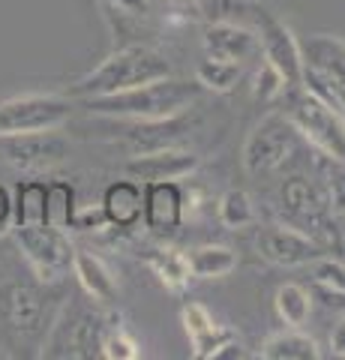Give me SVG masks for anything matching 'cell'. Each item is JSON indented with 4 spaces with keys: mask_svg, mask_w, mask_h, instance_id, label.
<instances>
[{
    "mask_svg": "<svg viewBox=\"0 0 345 360\" xmlns=\"http://www.w3.org/2000/svg\"><path fill=\"white\" fill-rule=\"evenodd\" d=\"M148 4H150V6H153V4H157V0H148Z\"/></svg>",
    "mask_w": 345,
    "mask_h": 360,
    "instance_id": "obj_39",
    "label": "cell"
},
{
    "mask_svg": "<svg viewBox=\"0 0 345 360\" xmlns=\"http://www.w3.org/2000/svg\"><path fill=\"white\" fill-rule=\"evenodd\" d=\"M70 156V141L60 129L48 132H15L0 135V160L18 172H42Z\"/></svg>",
    "mask_w": 345,
    "mask_h": 360,
    "instance_id": "obj_13",
    "label": "cell"
},
{
    "mask_svg": "<svg viewBox=\"0 0 345 360\" xmlns=\"http://www.w3.org/2000/svg\"><path fill=\"white\" fill-rule=\"evenodd\" d=\"M259 70H255L252 75V99L261 105H273L280 103V96L285 94V78L280 75V70H276L273 63H267L264 58H259Z\"/></svg>",
    "mask_w": 345,
    "mask_h": 360,
    "instance_id": "obj_32",
    "label": "cell"
},
{
    "mask_svg": "<svg viewBox=\"0 0 345 360\" xmlns=\"http://www.w3.org/2000/svg\"><path fill=\"white\" fill-rule=\"evenodd\" d=\"M13 229V193L0 184V234Z\"/></svg>",
    "mask_w": 345,
    "mask_h": 360,
    "instance_id": "obj_35",
    "label": "cell"
},
{
    "mask_svg": "<svg viewBox=\"0 0 345 360\" xmlns=\"http://www.w3.org/2000/svg\"><path fill=\"white\" fill-rule=\"evenodd\" d=\"M105 330V315L99 303L82 295H70L60 312L51 319L46 340L39 345V357L75 360V357H99V342Z\"/></svg>",
    "mask_w": 345,
    "mask_h": 360,
    "instance_id": "obj_5",
    "label": "cell"
},
{
    "mask_svg": "<svg viewBox=\"0 0 345 360\" xmlns=\"http://www.w3.org/2000/svg\"><path fill=\"white\" fill-rule=\"evenodd\" d=\"M181 321H183V330L193 342V357L195 360H214V357H222L228 348H237L240 340L237 333L214 319L204 303L198 300H186L181 307Z\"/></svg>",
    "mask_w": 345,
    "mask_h": 360,
    "instance_id": "obj_14",
    "label": "cell"
},
{
    "mask_svg": "<svg viewBox=\"0 0 345 360\" xmlns=\"http://www.w3.org/2000/svg\"><path fill=\"white\" fill-rule=\"evenodd\" d=\"M216 219L228 231H243V229L259 225V210H255V201L249 198V193H243V189H226L216 201Z\"/></svg>",
    "mask_w": 345,
    "mask_h": 360,
    "instance_id": "obj_27",
    "label": "cell"
},
{
    "mask_svg": "<svg viewBox=\"0 0 345 360\" xmlns=\"http://www.w3.org/2000/svg\"><path fill=\"white\" fill-rule=\"evenodd\" d=\"M186 262L193 279H222L237 270L240 255L226 243H202L186 252Z\"/></svg>",
    "mask_w": 345,
    "mask_h": 360,
    "instance_id": "obj_24",
    "label": "cell"
},
{
    "mask_svg": "<svg viewBox=\"0 0 345 360\" xmlns=\"http://www.w3.org/2000/svg\"><path fill=\"white\" fill-rule=\"evenodd\" d=\"M243 78V63H231V60H219L204 54L195 63V82L202 84L204 94H231Z\"/></svg>",
    "mask_w": 345,
    "mask_h": 360,
    "instance_id": "obj_26",
    "label": "cell"
},
{
    "mask_svg": "<svg viewBox=\"0 0 345 360\" xmlns=\"http://www.w3.org/2000/svg\"><path fill=\"white\" fill-rule=\"evenodd\" d=\"M171 4H177V6H189V4H195V0H171Z\"/></svg>",
    "mask_w": 345,
    "mask_h": 360,
    "instance_id": "obj_38",
    "label": "cell"
},
{
    "mask_svg": "<svg viewBox=\"0 0 345 360\" xmlns=\"http://www.w3.org/2000/svg\"><path fill=\"white\" fill-rule=\"evenodd\" d=\"M186 115H177L169 120H117V129H120L117 135L129 144L132 153L171 148V144L181 141V135H186L193 129V120Z\"/></svg>",
    "mask_w": 345,
    "mask_h": 360,
    "instance_id": "obj_18",
    "label": "cell"
},
{
    "mask_svg": "<svg viewBox=\"0 0 345 360\" xmlns=\"http://www.w3.org/2000/svg\"><path fill=\"white\" fill-rule=\"evenodd\" d=\"M103 229H111L105 210H103V201H99V205H79V207H75L70 231L91 234V231H103Z\"/></svg>",
    "mask_w": 345,
    "mask_h": 360,
    "instance_id": "obj_33",
    "label": "cell"
},
{
    "mask_svg": "<svg viewBox=\"0 0 345 360\" xmlns=\"http://www.w3.org/2000/svg\"><path fill=\"white\" fill-rule=\"evenodd\" d=\"M202 84L189 78H157V82L120 90V94L105 96H87L82 105L96 117L105 120H169L177 115L193 111V105L202 99Z\"/></svg>",
    "mask_w": 345,
    "mask_h": 360,
    "instance_id": "obj_2",
    "label": "cell"
},
{
    "mask_svg": "<svg viewBox=\"0 0 345 360\" xmlns=\"http://www.w3.org/2000/svg\"><path fill=\"white\" fill-rule=\"evenodd\" d=\"M309 295L330 312H345V262L337 255H321L309 264Z\"/></svg>",
    "mask_w": 345,
    "mask_h": 360,
    "instance_id": "obj_21",
    "label": "cell"
},
{
    "mask_svg": "<svg viewBox=\"0 0 345 360\" xmlns=\"http://www.w3.org/2000/svg\"><path fill=\"white\" fill-rule=\"evenodd\" d=\"M202 49L210 58L243 63L261 58L259 49V33L252 25H235V21H216V25H204L202 30Z\"/></svg>",
    "mask_w": 345,
    "mask_h": 360,
    "instance_id": "obj_17",
    "label": "cell"
},
{
    "mask_svg": "<svg viewBox=\"0 0 345 360\" xmlns=\"http://www.w3.org/2000/svg\"><path fill=\"white\" fill-rule=\"evenodd\" d=\"M75 103L63 94H15L0 103V135L15 132H48L60 129L72 120Z\"/></svg>",
    "mask_w": 345,
    "mask_h": 360,
    "instance_id": "obj_9",
    "label": "cell"
},
{
    "mask_svg": "<svg viewBox=\"0 0 345 360\" xmlns=\"http://www.w3.org/2000/svg\"><path fill=\"white\" fill-rule=\"evenodd\" d=\"M198 165H202V156L195 150H183L171 144V148L132 153L124 162V172L138 184H157V180H186L198 172Z\"/></svg>",
    "mask_w": 345,
    "mask_h": 360,
    "instance_id": "obj_15",
    "label": "cell"
},
{
    "mask_svg": "<svg viewBox=\"0 0 345 360\" xmlns=\"http://www.w3.org/2000/svg\"><path fill=\"white\" fill-rule=\"evenodd\" d=\"M79 207V195L70 180H48L46 184V225L70 231L72 213Z\"/></svg>",
    "mask_w": 345,
    "mask_h": 360,
    "instance_id": "obj_30",
    "label": "cell"
},
{
    "mask_svg": "<svg viewBox=\"0 0 345 360\" xmlns=\"http://www.w3.org/2000/svg\"><path fill=\"white\" fill-rule=\"evenodd\" d=\"M46 222V180H21L13 195V225Z\"/></svg>",
    "mask_w": 345,
    "mask_h": 360,
    "instance_id": "obj_28",
    "label": "cell"
},
{
    "mask_svg": "<svg viewBox=\"0 0 345 360\" xmlns=\"http://www.w3.org/2000/svg\"><path fill=\"white\" fill-rule=\"evenodd\" d=\"M339 225H342V255H345V217L339 219Z\"/></svg>",
    "mask_w": 345,
    "mask_h": 360,
    "instance_id": "obj_37",
    "label": "cell"
},
{
    "mask_svg": "<svg viewBox=\"0 0 345 360\" xmlns=\"http://www.w3.org/2000/svg\"><path fill=\"white\" fill-rule=\"evenodd\" d=\"M144 189V229L157 238H169L183 225V186L181 180H157L141 184Z\"/></svg>",
    "mask_w": 345,
    "mask_h": 360,
    "instance_id": "obj_16",
    "label": "cell"
},
{
    "mask_svg": "<svg viewBox=\"0 0 345 360\" xmlns=\"http://www.w3.org/2000/svg\"><path fill=\"white\" fill-rule=\"evenodd\" d=\"M280 103V111L294 123L309 148L333 160H345V115L339 108H333L304 84L285 87Z\"/></svg>",
    "mask_w": 345,
    "mask_h": 360,
    "instance_id": "obj_6",
    "label": "cell"
},
{
    "mask_svg": "<svg viewBox=\"0 0 345 360\" xmlns=\"http://www.w3.org/2000/svg\"><path fill=\"white\" fill-rule=\"evenodd\" d=\"M141 342L132 336V330L126 328L115 315H105V330H103V342H99V357L105 360H138Z\"/></svg>",
    "mask_w": 345,
    "mask_h": 360,
    "instance_id": "obj_29",
    "label": "cell"
},
{
    "mask_svg": "<svg viewBox=\"0 0 345 360\" xmlns=\"http://www.w3.org/2000/svg\"><path fill=\"white\" fill-rule=\"evenodd\" d=\"M273 312L282 328H306L313 315V295L300 283H282L273 291Z\"/></svg>",
    "mask_w": 345,
    "mask_h": 360,
    "instance_id": "obj_25",
    "label": "cell"
},
{
    "mask_svg": "<svg viewBox=\"0 0 345 360\" xmlns=\"http://www.w3.org/2000/svg\"><path fill=\"white\" fill-rule=\"evenodd\" d=\"M72 276H75V283H79V288L91 300H96L99 307H115L117 303L120 283H117L115 270H111L96 252L75 246V252H72Z\"/></svg>",
    "mask_w": 345,
    "mask_h": 360,
    "instance_id": "obj_19",
    "label": "cell"
},
{
    "mask_svg": "<svg viewBox=\"0 0 345 360\" xmlns=\"http://www.w3.org/2000/svg\"><path fill=\"white\" fill-rule=\"evenodd\" d=\"M327 348H330V354H333V357H342V360H345V312L339 315V321L333 324L330 340H327Z\"/></svg>",
    "mask_w": 345,
    "mask_h": 360,
    "instance_id": "obj_34",
    "label": "cell"
},
{
    "mask_svg": "<svg viewBox=\"0 0 345 360\" xmlns=\"http://www.w3.org/2000/svg\"><path fill=\"white\" fill-rule=\"evenodd\" d=\"M255 357H261V360H318L321 345L309 333H304V328H282V330L267 336L261 348L255 352Z\"/></svg>",
    "mask_w": 345,
    "mask_h": 360,
    "instance_id": "obj_22",
    "label": "cell"
},
{
    "mask_svg": "<svg viewBox=\"0 0 345 360\" xmlns=\"http://www.w3.org/2000/svg\"><path fill=\"white\" fill-rule=\"evenodd\" d=\"M169 75H174V70H171V60L162 51L150 49L144 42H132L111 51L103 63L93 66L87 75H82L70 87V94L75 99L105 96V94H120V90L157 82V78H169Z\"/></svg>",
    "mask_w": 345,
    "mask_h": 360,
    "instance_id": "obj_4",
    "label": "cell"
},
{
    "mask_svg": "<svg viewBox=\"0 0 345 360\" xmlns=\"http://www.w3.org/2000/svg\"><path fill=\"white\" fill-rule=\"evenodd\" d=\"M46 300L48 297L39 291V285L30 283L0 285V330L21 345L33 340L42 345L51 324L46 321Z\"/></svg>",
    "mask_w": 345,
    "mask_h": 360,
    "instance_id": "obj_10",
    "label": "cell"
},
{
    "mask_svg": "<svg viewBox=\"0 0 345 360\" xmlns=\"http://www.w3.org/2000/svg\"><path fill=\"white\" fill-rule=\"evenodd\" d=\"M103 210L108 217V225L117 231H132L141 225L144 213V189L138 180L124 177V180H111L103 193Z\"/></svg>",
    "mask_w": 345,
    "mask_h": 360,
    "instance_id": "obj_20",
    "label": "cell"
},
{
    "mask_svg": "<svg viewBox=\"0 0 345 360\" xmlns=\"http://www.w3.org/2000/svg\"><path fill=\"white\" fill-rule=\"evenodd\" d=\"M144 264L150 267V274L160 279V285L169 291H186L193 283V270H189L186 252H181L177 246H150L144 250Z\"/></svg>",
    "mask_w": 345,
    "mask_h": 360,
    "instance_id": "obj_23",
    "label": "cell"
},
{
    "mask_svg": "<svg viewBox=\"0 0 345 360\" xmlns=\"http://www.w3.org/2000/svg\"><path fill=\"white\" fill-rule=\"evenodd\" d=\"M300 58H304L300 84L345 115V37L313 33L300 39Z\"/></svg>",
    "mask_w": 345,
    "mask_h": 360,
    "instance_id": "obj_7",
    "label": "cell"
},
{
    "mask_svg": "<svg viewBox=\"0 0 345 360\" xmlns=\"http://www.w3.org/2000/svg\"><path fill=\"white\" fill-rule=\"evenodd\" d=\"M252 27H255V33H259L261 58L280 70V75L285 78L288 87L300 84V75H304V58H300V39L294 37V30L261 4H255Z\"/></svg>",
    "mask_w": 345,
    "mask_h": 360,
    "instance_id": "obj_11",
    "label": "cell"
},
{
    "mask_svg": "<svg viewBox=\"0 0 345 360\" xmlns=\"http://www.w3.org/2000/svg\"><path fill=\"white\" fill-rule=\"evenodd\" d=\"M255 250H259L264 262H271L276 267H309L315 258L330 255L318 240H313L309 234L280 219L259 225V231H255Z\"/></svg>",
    "mask_w": 345,
    "mask_h": 360,
    "instance_id": "obj_12",
    "label": "cell"
},
{
    "mask_svg": "<svg viewBox=\"0 0 345 360\" xmlns=\"http://www.w3.org/2000/svg\"><path fill=\"white\" fill-rule=\"evenodd\" d=\"M259 0H195V13L204 25L216 21H235V25H252V13Z\"/></svg>",
    "mask_w": 345,
    "mask_h": 360,
    "instance_id": "obj_31",
    "label": "cell"
},
{
    "mask_svg": "<svg viewBox=\"0 0 345 360\" xmlns=\"http://www.w3.org/2000/svg\"><path fill=\"white\" fill-rule=\"evenodd\" d=\"M313 153L315 150L294 129V123L282 111H271L249 129L240 150V165L255 184H271L294 168L309 165Z\"/></svg>",
    "mask_w": 345,
    "mask_h": 360,
    "instance_id": "obj_3",
    "label": "cell"
},
{
    "mask_svg": "<svg viewBox=\"0 0 345 360\" xmlns=\"http://www.w3.org/2000/svg\"><path fill=\"white\" fill-rule=\"evenodd\" d=\"M105 4L111 6V9H124V13H129V15H141V13H148V0H105Z\"/></svg>",
    "mask_w": 345,
    "mask_h": 360,
    "instance_id": "obj_36",
    "label": "cell"
},
{
    "mask_svg": "<svg viewBox=\"0 0 345 360\" xmlns=\"http://www.w3.org/2000/svg\"><path fill=\"white\" fill-rule=\"evenodd\" d=\"M313 160H315V153H313ZM271 205H273L271 207L273 217L280 222L294 225V229L309 234L330 255H337V252L342 255V225L330 207L327 189L321 184V177L315 174L313 162L276 177Z\"/></svg>",
    "mask_w": 345,
    "mask_h": 360,
    "instance_id": "obj_1",
    "label": "cell"
},
{
    "mask_svg": "<svg viewBox=\"0 0 345 360\" xmlns=\"http://www.w3.org/2000/svg\"><path fill=\"white\" fill-rule=\"evenodd\" d=\"M13 240L42 285L63 283L72 274L75 246L70 240V231L54 229V225H46V222L13 225Z\"/></svg>",
    "mask_w": 345,
    "mask_h": 360,
    "instance_id": "obj_8",
    "label": "cell"
}]
</instances>
